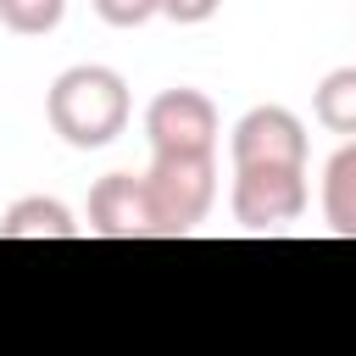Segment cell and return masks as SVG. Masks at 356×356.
<instances>
[{"label":"cell","instance_id":"obj_5","mask_svg":"<svg viewBox=\"0 0 356 356\" xmlns=\"http://www.w3.org/2000/svg\"><path fill=\"white\" fill-rule=\"evenodd\" d=\"M234 167H306V122L289 106H250L228 134Z\"/></svg>","mask_w":356,"mask_h":356},{"label":"cell","instance_id":"obj_6","mask_svg":"<svg viewBox=\"0 0 356 356\" xmlns=\"http://www.w3.org/2000/svg\"><path fill=\"white\" fill-rule=\"evenodd\" d=\"M89 234L100 239H156V206H150V189L145 178L134 172H106L95 178L89 189Z\"/></svg>","mask_w":356,"mask_h":356},{"label":"cell","instance_id":"obj_3","mask_svg":"<svg viewBox=\"0 0 356 356\" xmlns=\"http://www.w3.org/2000/svg\"><path fill=\"white\" fill-rule=\"evenodd\" d=\"M145 139L150 156H211L217 150V106L206 89H161L145 106Z\"/></svg>","mask_w":356,"mask_h":356},{"label":"cell","instance_id":"obj_11","mask_svg":"<svg viewBox=\"0 0 356 356\" xmlns=\"http://www.w3.org/2000/svg\"><path fill=\"white\" fill-rule=\"evenodd\" d=\"M89 6L106 28H145L150 17H161V0H89Z\"/></svg>","mask_w":356,"mask_h":356},{"label":"cell","instance_id":"obj_9","mask_svg":"<svg viewBox=\"0 0 356 356\" xmlns=\"http://www.w3.org/2000/svg\"><path fill=\"white\" fill-rule=\"evenodd\" d=\"M312 111H317V122H323L328 134H350V139H356V61L323 72V83H317V95H312Z\"/></svg>","mask_w":356,"mask_h":356},{"label":"cell","instance_id":"obj_1","mask_svg":"<svg viewBox=\"0 0 356 356\" xmlns=\"http://www.w3.org/2000/svg\"><path fill=\"white\" fill-rule=\"evenodd\" d=\"M128 111H134V100H128L122 72H111V67H100V61H78V67L56 72V83H50V95H44V117H50V128H56L72 150H100V145H111V139L128 128Z\"/></svg>","mask_w":356,"mask_h":356},{"label":"cell","instance_id":"obj_2","mask_svg":"<svg viewBox=\"0 0 356 356\" xmlns=\"http://www.w3.org/2000/svg\"><path fill=\"white\" fill-rule=\"evenodd\" d=\"M145 189L156 206V228L167 239L195 234L217 200V161L211 156H150Z\"/></svg>","mask_w":356,"mask_h":356},{"label":"cell","instance_id":"obj_4","mask_svg":"<svg viewBox=\"0 0 356 356\" xmlns=\"http://www.w3.org/2000/svg\"><path fill=\"white\" fill-rule=\"evenodd\" d=\"M228 206L239 228H284L306 211V167H234Z\"/></svg>","mask_w":356,"mask_h":356},{"label":"cell","instance_id":"obj_12","mask_svg":"<svg viewBox=\"0 0 356 356\" xmlns=\"http://www.w3.org/2000/svg\"><path fill=\"white\" fill-rule=\"evenodd\" d=\"M222 0H161V17L178 22V28H195V22H211Z\"/></svg>","mask_w":356,"mask_h":356},{"label":"cell","instance_id":"obj_10","mask_svg":"<svg viewBox=\"0 0 356 356\" xmlns=\"http://www.w3.org/2000/svg\"><path fill=\"white\" fill-rule=\"evenodd\" d=\"M67 17V0H0V22L22 39H39V33H56Z\"/></svg>","mask_w":356,"mask_h":356},{"label":"cell","instance_id":"obj_8","mask_svg":"<svg viewBox=\"0 0 356 356\" xmlns=\"http://www.w3.org/2000/svg\"><path fill=\"white\" fill-rule=\"evenodd\" d=\"M323 217L339 239H356V139L339 145L323 167Z\"/></svg>","mask_w":356,"mask_h":356},{"label":"cell","instance_id":"obj_7","mask_svg":"<svg viewBox=\"0 0 356 356\" xmlns=\"http://www.w3.org/2000/svg\"><path fill=\"white\" fill-rule=\"evenodd\" d=\"M78 234H83V222L50 195H22L0 217V239H78Z\"/></svg>","mask_w":356,"mask_h":356}]
</instances>
